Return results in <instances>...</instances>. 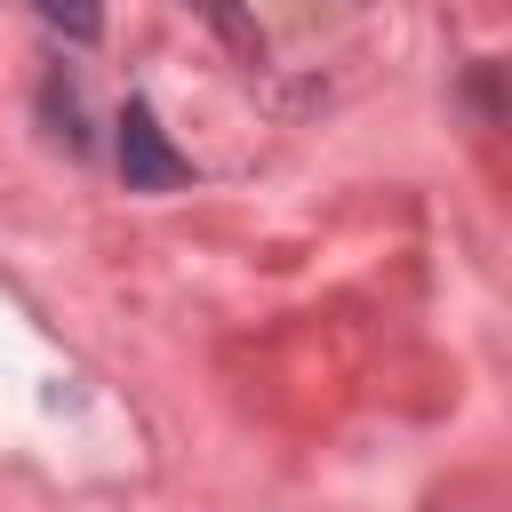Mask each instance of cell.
Masks as SVG:
<instances>
[{
	"instance_id": "6da1fadb",
	"label": "cell",
	"mask_w": 512,
	"mask_h": 512,
	"mask_svg": "<svg viewBox=\"0 0 512 512\" xmlns=\"http://www.w3.org/2000/svg\"><path fill=\"white\" fill-rule=\"evenodd\" d=\"M120 176H128V192H176V184H192V160L168 144V128L152 120L144 96H128V112H120Z\"/></svg>"
},
{
	"instance_id": "7a4b0ae2",
	"label": "cell",
	"mask_w": 512,
	"mask_h": 512,
	"mask_svg": "<svg viewBox=\"0 0 512 512\" xmlns=\"http://www.w3.org/2000/svg\"><path fill=\"white\" fill-rule=\"evenodd\" d=\"M32 8H40L64 40H96V32H104V8H96V0H32Z\"/></svg>"
}]
</instances>
